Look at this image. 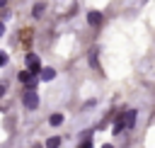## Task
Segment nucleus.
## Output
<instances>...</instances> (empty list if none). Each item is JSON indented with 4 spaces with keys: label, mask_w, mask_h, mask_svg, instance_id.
Returning <instances> with one entry per match:
<instances>
[{
    "label": "nucleus",
    "mask_w": 155,
    "mask_h": 148,
    "mask_svg": "<svg viewBox=\"0 0 155 148\" xmlns=\"http://www.w3.org/2000/svg\"><path fill=\"white\" fill-rule=\"evenodd\" d=\"M24 107H27V109H36V107H39V95H36L34 90H29V92L24 95Z\"/></svg>",
    "instance_id": "1"
},
{
    "label": "nucleus",
    "mask_w": 155,
    "mask_h": 148,
    "mask_svg": "<svg viewBox=\"0 0 155 148\" xmlns=\"http://www.w3.org/2000/svg\"><path fill=\"white\" fill-rule=\"evenodd\" d=\"M27 66H29V73H39V70H41L39 56H34V53H27Z\"/></svg>",
    "instance_id": "2"
},
{
    "label": "nucleus",
    "mask_w": 155,
    "mask_h": 148,
    "mask_svg": "<svg viewBox=\"0 0 155 148\" xmlns=\"http://www.w3.org/2000/svg\"><path fill=\"white\" fill-rule=\"evenodd\" d=\"M87 22L92 27H99L102 24V12H87Z\"/></svg>",
    "instance_id": "3"
},
{
    "label": "nucleus",
    "mask_w": 155,
    "mask_h": 148,
    "mask_svg": "<svg viewBox=\"0 0 155 148\" xmlns=\"http://www.w3.org/2000/svg\"><path fill=\"white\" fill-rule=\"evenodd\" d=\"M53 78H56V70L53 68H44L41 70V80H53Z\"/></svg>",
    "instance_id": "4"
},
{
    "label": "nucleus",
    "mask_w": 155,
    "mask_h": 148,
    "mask_svg": "<svg viewBox=\"0 0 155 148\" xmlns=\"http://www.w3.org/2000/svg\"><path fill=\"white\" fill-rule=\"evenodd\" d=\"M124 124H126V126H128V129H131V126H133V124H136V112H133V109H131V112H128V114H126V116H124Z\"/></svg>",
    "instance_id": "5"
},
{
    "label": "nucleus",
    "mask_w": 155,
    "mask_h": 148,
    "mask_svg": "<svg viewBox=\"0 0 155 148\" xmlns=\"http://www.w3.org/2000/svg\"><path fill=\"white\" fill-rule=\"evenodd\" d=\"M48 124H51V126H61V124H63V114H51Z\"/></svg>",
    "instance_id": "6"
},
{
    "label": "nucleus",
    "mask_w": 155,
    "mask_h": 148,
    "mask_svg": "<svg viewBox=\"0 0 155 148\" xmlns=\"http://www.w3.org/2000/svg\"><path fill=\"white\" fill-rule=\"evenodd\" d=\"M58 146H61V138H58V136H51V138L46 141V148H58Z\"/></svg>",
    "instance_id": "7"
},
{
    "label": "nucleus",
    "mask_w": 155,
    "mask_h": 148,
    "mask_svg": "<svg viewBox=\"0 0 155 148\" xmlns=\"http://www.w3.org/2000/svg\"><path fill=\"white\" fill-rule=\"evenodd\" d=\"M41 12H44V2H36V5H34V17H39Z\"/></svg>",
    "instance_id": "8"
},
{
    "label": "nucleus",
    "mask_w": 155,
    "mask_h": 148,
    "mask_svg": "<svg viewBox=\"0 0 155 148\" xmlns=\"http://www.w3.org/2000/svg\"><path fill=\"white\" fill-rule=\"evenodd\" d=\"M5 63H7V53H5V51H0V66H5Z\"/></svg>",
    "instance_id": "9"
},
{
    "label": "nucleus",
    "mask_w": 155,
    "mask_h": 148,
    "mask_svg": "<svg viewBox=\"0 0 155 148\" xmlns=\"http://www.w3.org/2000/svg\"><path fill=\"white\" fill-rule=\"evenodd\" d=\"M102 148H114V146H111V143H104V146H102Z\"/></svg>",
    "instance_id": "10"
},
{
    "label": "nucleus",
    "mask_w": 155,
    "mask_h": 148,
    "mask_svg": "<svg viewBox=\"0 0 155 148\" xmlns=\"http://www.w3.org/2000/svg\"><path fill=\"white\" fill-rule=\"evenodd\" d=\"M2 34H5V27H2V24H0V36H2Z\"/></svg>",
    "instance_id": "11"
},
{
    "label": "nucleus",
    "mask_w": 155,
    "mask_h": 148,
    "mask_svg": "<svg viewBox=\"0 0 155 148\" xmlns=\"http://www.w3.org/2000/svg\"><path fill=\"white\" fill-rule=\"evenodd\" d=\"M2 95H5V87H2V85H0V97H2Z\"/></svg>",
    "instance_id": "12"
},
{
    "label": "nucleus",
    "mask_w": 155,
    "mask_h": 148,
    "mask_svg": "<svg viewBox=\"0 0 155 148\" xmlns=\"http://www.w3.org/2000/svg\"><path fill=\"white\" fill-rule=\"evenodd\" d=\"M2 5H5V0H0V7H2Z\"/></svg>",
    "instance_id": "13"
}]
</instances>
